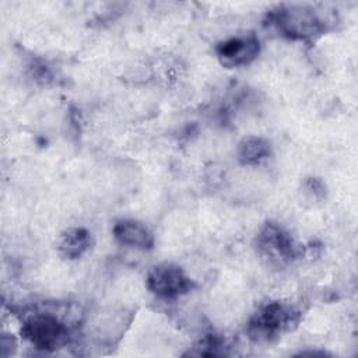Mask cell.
Here are the masks:
<instances>
[{
    "mask_svg": "<svg viewBox=\"0 0 358 358\" xmlns=\"http://www.w3.org/2000/svg\"><path fill=\"white\" fill-rule=\"evenodd\" d=\"M192 278L185 270L173 263H161L151 268L147 275V288L157 296L175 299L193 288Z\"/></svg>",
    "mask_w": 358,
    "mask_h": 358,
    "instance_id": "5b68a950",
    "label": "cell"
},
{
    "mask_svg": "<svg viewBox=\"0 0 358 358\" xmlns=\"http://www.w3.org/2000/svg\"><path fill=\"white\" fill-rule=\"evenodd\" d=\"M277 28L289 38H309L323 31V21L316 11L303 6L281 7L273 14Z\"/></svg>",
    "mask_w": 358,
    "mask_h": 358,
    "instance_id": "277c9868",
    "label": "cell"
},
{
    "mask_svg": "<svg viewBox=\"0 0 358 358\" xmlns=\"http://www.w3.org/2000/svg\"><path fill=\"white\" fill-rule=\"evenodd\" d=\"M21 334L38 350L55 351L67 341V327L52 313H34L21 327Z\"/></svg>",
    "mask_w": 358,
    "mask_h": 358,
    "instance_id": "7a4b0ae2",
    "label": "cell"
},
{
    "mask_svg": "<svg viewBox=\"0 0 358 358\" xmlns=\"http://www.w3.org/2000/svg\"><path fill=\"white\" fill-rule=\"evenodd\" d=\"M259 253L270 263L285 264L299 255V248L292 236L278 224L266 222L256 236Z\"/></svg>",
    "mask_w": 358,
    "mask_h": 358,
    "instance_id": "3957f363",
    "label": "cell"
},
{
    "mask_svg": "<svg viewBox=\"0 0 358 358\" xmlns=\"http://www.w3.org/2000/svg\"><path fill=\"white\" fill-rule=\"evenodd\" d=\"M260 52V42L255 34L228 38L215 46V53L224 67L234 69L252 63Z\"/></svg>",
    "mask_w": 358,
    "mask_h": 358,
    "instance_id": "8992f818",
    "label": "cell"
},
{
    "mask_svg": "<svg viewBox=\"0 0 358 358\" xmlns=\"http://www.w3.org/2000/svg\"><path fill=\"white\" fill-rule=\"evenodd\" d=\"M115 239L126 246L147 250L154 246V235L148 227L137 220L124 218L113 225Z\"/></svg>",
    "mask_w": 358,
    "mask_h": 358,
    "instance_id": "52a82bcc",
    "label": "cell"
},
{
    "mask_svg": "<svg viewBox=\"0 0 358 358\" xmlns=\"http://www.w3.org/2000/svg\"><path fill=\"white\" fill-rule=\"evenodd\" d=\"M91 246V234L85 228H69L59 241V252L66 259H77Z\"/></svg>",
    "mask_w": 358,
    "mask_h": 358,
    "instance_id": "ba28073f",
    "label": "cell"
},
{
    "mask_svg": "<svg viewBox=\"0 0 358 358\" xmlns=\"http://www.w3.org/2000/svg\"><path fill=\"white\" fill-rule=\"evenodd\" d=\"M299 319L301 313L294 305L271 301L253 313L248 322L246 333L253 341L270 343L296 327Z\"/></svg>",
    "mask_w": 358,
    "mask_h": 358,
    "instance_id": "6da1fadb",
    "label": "cell"
},
{
    "mask_svg": "<svg viewBox=\"0 0 358 358\" xmlns=\"http://www.w3.org/2000/svg\"><path fill=\"white\" fill-rule=\"evenodd\" d=\"M271 155V144L267 138L248 136L238 145V159L243 165H257Z\"/></svg>",
    "mask_w": 358,
    "mask_h": 358,
    "instance_id": "9c48e42d",
    "label": "cell"
}]
</instances>
